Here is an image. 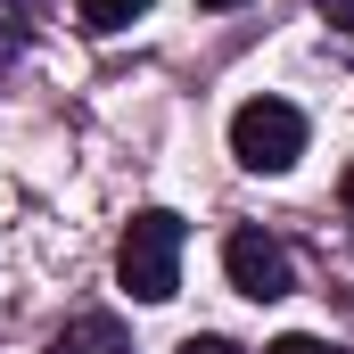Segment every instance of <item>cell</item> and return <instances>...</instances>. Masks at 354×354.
Here are the masks:
<instances>
[{
    "label": "cell",
    "mask_w": 354,
    "mask_h": 354,
    "mask_svg": "<svg viewBox=\"0 0 354 354\" xmlns=\"http://www.w3.org/2000/svg\"><path fill=\"white\" fill-rule=\"evenodd\" d=\"M181 214L165 206H149V214H132V231H124V248H115V280L140 297V305H165L181 288Z\"/></svg>",
    "instance_id": "cell-1"
},
{
    "label": "cell",
    "mask_w": 354,
    "mask_h": 354,
    "mask_svg": "<svg viewBox=\"0 0 354 354\" xmlns=\"http://www.w3.org/2000/svg\"><path fill=\"white\" fill-rule=\"evenodd\" d=\"M231 157H239L248 174H288V165L305 157V115H297L288 99H248V107L231 115Z\"/></svg>",
    "instance_id": "cell-2"
},
{
    "label": "cell",
    "mask_w": 354,
    "mask_h": 354,
    "mask_svg": "<svg viewBox=\"0 0 354 354\" xmlns=\"http://www.w3.org/2000/svg\"><path fill=\"white\" fill-rule=\"evenodd\" d=\"M223 272H231V288H239V297H256V305H272V297H288V288H297L288 248H280L272 231H256V223H239V231L223 239Z\"/></svg>",
    "instance_id": "cell-3"
},
{
    "label": "cell",
    "mask_w": 354,
    "mask_h": 354,
    "mask_svg": "<svg viewBox=\"0 0 354 354\" xmlns=\"http://www.w3.org/2000/svg\"><path fill=\"white\" fill-rule=\"evenodd\" d=\"M50 354H132V338H124L115 313H83V322H66L50 338Z\"/></svg>",
    "instance_id": "cell-4"
},
{
    "label": "cell",
    "mask_w": 354,
    "mask_h": 354,
    "mask_svg": "<svg viewBox=\"0 0 354 354\" xmlns=\"http://www.w3.org/2000/svg\"><path fill=\"white\" fill-rule=\"evenodd\" d=\"M75 17H83V33H124L132 17H149V0H75Z\"/></svg>",
    "instance_id": "cell-5"
},
{
    "label": "cell",
    "mask_w": 354,
    "mask_h": 354,
    "mask_svg": "<svg viewBox=\"0 0 354 354\" xmlns=\"http://www.w3.org/2000/svg\"><path fill=\"white\" fill-rule=\"evenodd\" d=\"M17 41H25V8L0 0V58H17Z\"/></svg>",
    "instance_id": "cell-6"
},
{
    "label": "cell",
    "mask_w": 354,
    "mask_h": 354,
    "mask_svg": "<svg viewBox=\"0 0 354 354\" xmlns=\"http://www.w3.org/2000/svg\"><path fill=\"white\" fill-rule=\"evenodd\" d=\"M272 354H338V346H330V338H305V330H297V338H272Z\"/></svg>",
    "instance_id": "cell-7"
},
{
    "label": "cell",
    "mask_w": 354,
    "mask_h": 354,
    "mask_svg": "<svg viewBox=\"0 0 354 354\" xmlns=\"http://www.w3.org/2000/svg\"><path fill=\"white\" fill-rule=\"evenodd\" d=\"M313 8H322V17H330L338 33H354V0H313Z\"/></svg>",
    "instance_id": "cell-8"
},
{
    "label": "cell",
    "mask_w": 354,
    "mask_h": 354,
    "mask_svg": "<svg viewBox=\"0 0 354 354\" xmlns=\"http://www.w3.org/2000/svg\"><path fill=\"white\" fill-rule=\"evenodd\" d=\"M181 354H239V346H231V338H189Z\"/></svg>",
    "instance_id": "cell-9"
},
{
    "label": "cell",
    "mask_w": 354,
    "mask_h": 354,
    "mask_svg": "<svg viewBox=\"0 0 354 354\" xmlns=\"http://www.w3.org/2000/svg\"><path fill=\"white\" fill-rule=\"evenodd\" d=\"M338 198H346V214H354V165H346V181H338Z\"/></svg>",
    "instance_id": "cell-10"
},
{
    "label": "cell",
    "mask_w": 354,
    "mask_h": 354,
    "mask_svg": "<svg viewBox=\"0 0 354 354\" xmlns=\"http://www.w3.org/2000/svg\"><path fill=\"white\" fill-rule=\"evenodd\" d=\"M198 8H239V0H198Z\"/></svg>",
    "instance_id": "cell-11"
}]
</instances>
